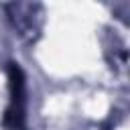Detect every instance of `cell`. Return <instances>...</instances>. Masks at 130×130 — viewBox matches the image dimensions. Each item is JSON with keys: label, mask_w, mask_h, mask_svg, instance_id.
<instances>
[{"label": "cell", "mask_w": 130, "mask_h": 130, "mask_svg": "<svg viewBox=\"0 0 130 130\" xmlns=\"http://www.w3.org/2000/svg\"><path fill=\"white\" fill-rule=\"evenodd\" d=\"M8 79H10V106L6 110L4 124L10 130H18L22 128V118H24V77L16 63H10Z\"/></svg>", "instance_id": "1"}]
</instances>
